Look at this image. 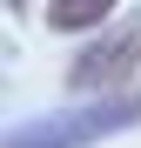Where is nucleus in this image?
<instances>
[{"mask_svg":"<svg viewBox=\"0 0 141 148\" xmlns=\"http://www.w3.org/2000/svg\"><path fill=\"white\" fill-rule=\"evenodd\" d=\"M141 128V94H94V101L74 108H54V114H34V121H14L0 128V148H94L108 135H128Z\"/></svg>","mask_w":141,"mask_h":148,"instance_id":"nucleus-1","label":"nucleus"},{"mask_svg":"<svg viewBox=\"0 0 141 148\" xmlns=\"http://www.w3.org/2000/svg\"><path fill=\"white\" fill-rule=\"evenodd\" d=\"M134 67H141V14L121 20V27H108L101 40H87L67 61V88L74 94H128Z\"/></svg>","mask_w":141,"mask_h":148,"instance_id":"nucleus-2","label":"nucleus"},{"mask_svg":"<svg viewBox=\"0 0 141 148\" xmlns=\"http://www.w3.org/2000/svg\"><path fill=\"white\" fill-rule=\"evenodd\" d=\"M114 14V0H47V27L54 34H87Z\"/></svg>","mask_w":141,"mask_h":148,"instance_id":"nucleus-3","label":"nucleus"},{"mask_svg":"<svg viewBox=\"0 0 141 148\" xmlns=\"http://www.w3.org/2000/svg\"><path fill=\"white\" fill-rule=\"evenodd\" d=\"M7 7H27V0H7Z\"/></svg>","mask_w":141,"mask_h":148,"instance_id":"nucleus-4","label":"nucleus"}]
</instances>
